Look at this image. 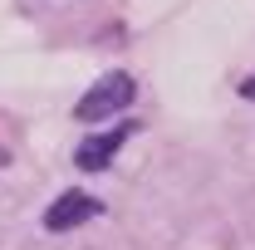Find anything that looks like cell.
Masks as SVG:
<instances>
[{"instance_id":"cell-1","label":"cell","mask_w":255,"mask_h":250,"mask_svg":"<svg viewBox=\"0 0 255 250\" xmlns=\"http://www.w3.org/2000/svg\"><path fill=\"white\" fill-rule=\"evenodd\" d=\"M132 98H137V79L128 74V69H108L103 79H98L89 94L74 103V118L79 123H98V118H113V113H123L132 108Z\"/></svg>"},{"instance_id":"cell-2","label":"cell","mask_w":255,"mask_h":250,"mask_svg":"<svg viewBox=\"0 0 255 250\" xmlns=\"http://www.w3.org/2000/svg\"><path fill=\"white\" fill-rule=\"evenodd\" d=\"M103 216V201L98 196H89V191H59L49 206H44V231H54V236H64V231H74V226H84V221Z\"/></svg>"},{"instance_id":"cell-3","label":"cell","mask_w":255,"mask_h":250,"mask_svg":"<svg viewBox=\"0 0 255 250\" xmlns=\"http://www.w3.org/2000/svg\"><path fill=\"white\" fill-rule=\"evenodd\" d=\"M132 132H137V123H118V127H108V132H98V137H84V142L74 147V167H79V172H103V167H113V152L123 147Z\"/></svg>"},{"instance_id":"cell-4","label":"cell","mask_w":255,"mask_h":250,"mask_svg":"<svg viewBox=\"0 0 255 250\" xmlns=\"http://www.w3.org/2000/svg\"><path fill=\"white\" fill-rule=\"evenodd\" d=\"M241 94H246V98H255V79H246V84H241Z\"/></svg>"},{"instance_id":"cell-5","label":"cell","mask_w":255,"mask_h":250,"mask_svg":"<svg viewBox=\"0 0 255 250\" xmlns=\"http://www.w3.org/2000/svg\"><path fill=\"white\" fill-rule=\"evenodd\" d=\"M0 167H10V152H5V147H0Z\"/></svg>"}]
</instances>
